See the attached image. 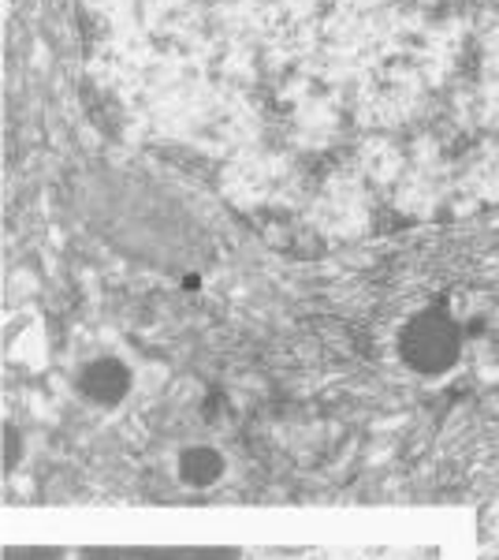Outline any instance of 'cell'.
Here are the masks:
<instances>
[{"instance_id": "cell-4", "label": "cell", "mask_w": 499, "mask_h": 560, "mask_svg": "<svg viewBox=\"0 0 499 560\" xmlns=\"http://www.w3.org/2000/svg\"><path fill=\"white\" fill-rule=\"evenodd\" d=\"M179 475H183V482L190 486H213L216 478L224 475V459L221 453H213V448H205V445L187 448V453L179 456Z\"/></svg>"}, {"instance_id": "cell-2", "label": "cell", "mask_w": 499, "mask_h": 560, "mask_svg": "<svg viewBox=\"0 0 499 560\" xmlns=\"http://www.w3.org/2000/svg\"><path fill=\"white\" fill-rule=\"evenodd\" d=\"M127 388H131V374H127V366L120 359H97V363H90L83 374H79V393L94 404H105V408L120 404L127 396Z\"/></svg>"}, {"instance_id": "cell-1", "label": "cell", "mask_w": 499, "mask_h": 560, "mask_svg": "<svg viewBox=\"0 0 499 560\" xmlns=\"http://www.w3.org/2000/svg\"><path fill=\"white\" fill-rule=\"evenodd\" d=\"M459 348H462L459 325L443 311L417 314V318L406 322L403 340H399L406 366H414L417 374H443V370H451L459 359Z\"/></svg>"}, {"instance_id": "cell-3", "label": "cell", "mask_w": 499, "mask_h": 560, "mask_svg": "<svg viewBox=\"0 0 499 560\" xmlns=\"http://www.w3.org/2000/svg\"><path fill=\"white\" fill-rule=\"evenodd\" d=\"M86 560H231L228 549H97Z\"/></svg>"}, {"instance_id": "cell-5", "label": "cell", "mask_w": 499, "mask_h": 560, "mask_svg": "<svg viewBox=\"0 0 499 560\" xmlns=\"http://www.w3.org/2000/svg\"><path fill=\"white\" fill-rule=\"evenodd\" d=\"M15 459H20V433L4 430V464L15 467Z\"/></svg>"}]
</instances>
